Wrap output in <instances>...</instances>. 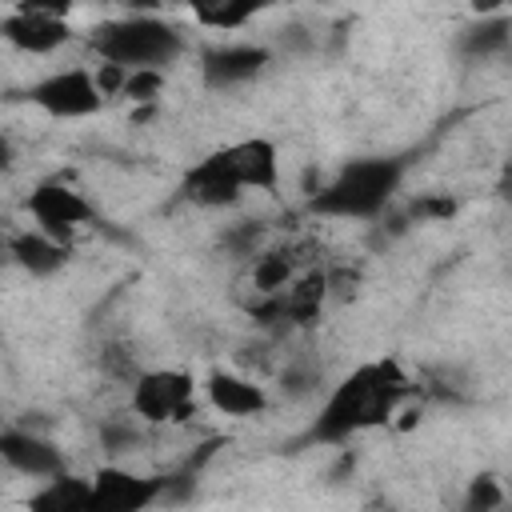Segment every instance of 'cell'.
Wrapping results in <instances>:
<instances>
[{"label":"cell","instance_id":"obj_22","mask_svg":"<svg viewBox=\"0 0 512 512\" xmlns=\"http://www.w3.org/2000/svg\"><path fill=\"white\" fill-rule=\"evenodd\" d=\"M76 4H80V0H16L12 8L36 12V16H60V20H68V16L76 12Z\"/></svg>","mask_w":512,"mask_h":512},{"label":"cell","instance_id":"obj_23","mask_svg":"<svg viewBox=\"0 0 512 512\" xmlns=\"http://www.w3.org/2000/svg\"><path fill=\"white\" fill-rule=\"evenodd\" d=\"M412 212H428V216H452V212H456V204H452V200H420V204H412Z\"/></svg>","mask_w":512,"mask_h":512},{"label":"cell","instance_id":"obj_11","mask_svg":"<svg viewBox=\"0 0 512 512\" xmlns=\"http://www.w3.org/2000/svg\"><path fill=\"white\" fill-rule=\"evenodd\" d=\"M0 464H8L16 476H28V480H44V476L68 468L56 440H48L32 428H4L0 432Z\"/></svg>","mask_w":512,"mask_h":512},{"label":"cell","instance_id":"obj_6","mask_svg":"<svg viewBox=\"0 0 512 512\" xmlns=\"http://www.w3.org/2000/svg\"><path fill=\"white\" fill-rule=\"evenodd\" d=\"M24 208H28L36 228H44L60 240H72L80 228H88L96 220V208L88 204V196L80 188H72L68 180H40L28 192Z\"/></svg>","mask_w":512,"mask_h":512},{"label":"cell","instance_id":"obj_5","mask_svg":"<svg viewBox=\"0 0 512 512\" xmlns=\"http://www.w3.org/2000/svg\"><path fill=\"white\" fill-rule=\"evenodd\" d=\"M24 96L32 108H40L52 120H88V116L104 112V104H108V96L96 84V72L84 64L56 68V72L32 80Z\"/></svg>","mask_w":512,"mask_h":512},{"label":"cell","instance_id":"obj_12","mask_svg":"<svg viewBox=\"0 0 512 512\" xmlns=\"http://www.w3.org/2000/svg\"><path fill=\"white\" fill-rule=\"evenodd\" d=\"M0 36H4V44H12L24 56H52L64 44H72V24L60 16H36V12L12 8L0 20Z\"/></svg>","mask_w":512,"mask_h":512},{"label":"cell","instance_id":"obj_18","mask_svg":"<svg viewBox=\"0 0 512 512\" xmlns=\"http://www.w3.org/2000/svg\"><path fill=\"white\" fill-rule=\"evenodd\" d=\"M292 276H296V264H292V252H288V248L256 252V264H252V288H256L260 296H264V292H280Z\"/></svg>","mask_w":512,"mask_h":512},{"label":"cell","instance_id":"obj_24","mask_svg":"<svg viewBox=\"0 0 512 512\" xmlns=\"http://www.w3.org/2000/svg\"><path fill=\"white\" fill-rule=\"evenodd\" d=\"M8 168H12V140L0 132V176H4Z\"/></svg>","mask_w":512,"mask_h":512},{"label":"cell","instance_id":"obj_13","mask_svg":"<svg viewBox=\"0 0 512 512\" xmlns=\"http://www.w3.org/2000/svg\"><path fill=\"white\" fill-rule=\"evenodd\" d=\"M180 192H184V200H192L196 208H208V212L236 208V204L244 200V188L228 176V168L216 160V152H208L204 160H196V164L184 172Z\"/></svg>","mask_w":512,"mask_h":512},{"label":"cell","instance_id":"obj_9","mask_svg":"<svg viewBox=\"0 0 512 512\" xmlns=\"http://www.w3.org/2000/svg\"><path fill=\"white\" fill-rule=\"evenodd\" d=\"M272 64V52L264 44L248 40H224L200 56V76L208 88H240L256 76H264Z\"/></svg>","mask_w":512,"mask_h":512},{"label":"cell","instance_id":"obj_8","mask_svg":"<svg viewBox=\"0 0 512 512\" xmlns=\"http://www.w3.org/2000/svg\"><path fill=\"white\" fill-rule=\"evenodd\" d=\"M216 160L228 168V176L248 192L272 196L280 188V148L268 136H244L224 148H216Z\"/></svg>","mask_w":512,"mask_h":512},{"label":"cell","instance_id":"obj_1","mask_svg":"<svg viewBox=\"0 0 512 512\" xmlns=\"http://www.w3.org/2000/svg\"><path fill=\"white\" fill-rule=\"evenodd\" d=\"M412 396V376L404 372V364L396 356H380L368 360L360 368H352L340 384H332V392L324 396L308 440L312 444H344L368 428H384L392 424L396 408Z\"/></svg>","mask_w":512,"mask_h":512},{"label":"cell","instance_id":"obj_14","mask_svg":"<svg viewBox=\"0 0 512 512\" xmlns=\"http://www.w3.org/2000/svg\"><path fill=\"white\" fill-rule=\"evenodd\" d=\"M8 256L32 280H48L68 264V240H60V236H52V232L32 224V228H24V232H16L8 240Z\"/></svg>","mask_w":512,"mask_h":512},{"label":"cell","instance_id":"obj_20","mask_svg":"<svg viewBox=\"0 0 512 512\" xmlns=\"http://www.w3.org/2000/svg\"><path fill=\"white\" fill-rule=\"evenodd\" d=\"M504 488H500V480L496 476H476L472 484H468V496H464V512H496V508H504Z\"/></svg>","mask_w":512,"mask_h":512},{"label":"cell","instance_id":"obj_15","mask_svg":"<svg viewBox=\"0 0 512 512\" xmlns=\"http://www.w3.org/2000/svg\"><path fill=\"white\" fill-rule=\"evenodd\" d=\"M180 4L208 32H240L276 8V0H180Z\"/></svg>","mask_w":512,"mask_h":512},{"label":"cell","instance_id":"obj_19","mask_svg":"<svg viewBox=\"0 0 512 512\" xmlns=\"http://www.w3.org/2000/svg\"><path fill=\"white\" fill-rule=\"evenodd\" d=\"M164 84H168L164 68H128L124 84H120V96L128 104H156L164 96Z\"/></svg>","mask_w":512,"mask_h":512},{"label":"cell","instance_id":"obj_17","mask_svg":"<svg viewBox=\"0 0 512 512\" xmlns=\"http://www.w3.org/2000/svg\"><path fill=\"white\" fill-rule=\"evenodd\" d=\"M508 40H512V20H508V12L500 8V12H488V16H480L476 24H468L464 28V36H460V48L468 52V56H500V52H508Z\"/></svg>","mask_w":512,"mask_h":512},{"label":"cell","instance_id":"obj_21","mask_svg":"<svg viewBox=\"0 0 512 512\" xmlns=\"http://www.w3.org/2000/svg\"><path fill=\"white\" fill-rule=\"evenodd\" d=\"M100 444H104V452H112V456L132 452V448L140 444L136 416H132V420H108V424H100Z\"/></svg>","mask_w":512,"mask_h":512},{"label":"cell","instance_id":"obj_3","mask_svg":"<svg viewBox=\"0 0 512 512\" xmlns=\"http://www.w3.org/2000/svg\"><path fill=\"white\" fill-rule=\"evenodd\" d=\"M88 48L96 52V60L104 64H120L128 68H172L184 52L188 40L184 32L160 16V12H124V16H108L88 32Z\"/></svg>","mask_w":512,"mask_h":512},{"label":"cell","instance_id":"obj_4","mask_svg":"<svg viewBox=\"0 0 512 512\" xmlns=\"http://www.w3.org/2000/svg\"><path fill=\"white\" fill-rule=\"evenodd\" d=\"M200 408V384L188 368H144L132 376L128 412L140 424H188Z\"/></svg>","mask_w":512,"mask_h":512},{"label":"cell","instance_id":"obj_2","mask_svg":"<svg viewBox=\"0 0 512 512\" xmlns=\"http://www.w3.org/2000/svg\"><path fill=\"white\" fill-rule=\"evenodd\" d=\"M400 184H404L400 156H356L340 164L308 196V212L328 216V220H372L392 204Z\"/></svg>","mask_w":512,"mask_h":512},{"label":"cell","instance_id":"obj_10","mask_svg":"<svg viewBox=\"0 0 512 512\" xmlns=\"http://www.w3.org/2000/svg\"><path fill=\"white\" fill-rule=\"evenodd\" d=\"M200 388H204V404L216 416H228V420H252L268 408V388L256 376H244V372L216 368V372H208V380Z\"/></svg>","mask_w":512,"mask_h":512},{"label":"cell","instance_id":"obj_16","mask_svg":"<svg viewBox=\"0 0 512 512\" xmlns=\"http://www.w3.org/2000/svg\"><path fill=\"white\" fill-rule=\"evenodd\" d=\"M92 496V476H76L68 468L52 472L40 480V488L28 496V508L36 512H88Z\"/></svg>","mask_w":512,"mask_h":512},{"label":"cell","instance_id":"obj_7","mask_svg":"<svg viewBox=\"0 0 512 512\" xmlns=\"http://www.w3.org/2000/svg\"><path fill=\"white\" fill-rule=\"evenodd\" d=\"M164 476H140L124 464H100L92 472L88 512H144L164 500Z\"/></svg>","mask_w":512,"mask_h":512}]
</instances>
